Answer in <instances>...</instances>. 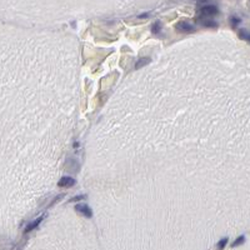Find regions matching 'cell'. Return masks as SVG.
Segmentation results:
<instances>
[{
    "label": "cell",
    "instance_id": "cell-6",
    "mask_svg": "<svg viewBox=\"0 0 250 250\" xmlns=\"http://www.w3.org/2000/svg\"><path fill=\"white\" fill-rule=\"evenodd\" d=\"M199 21H200V24L203 26H208V28H217L218 26L217 21H214L211 19H200Z\"/></svg>",
    "mask_w": 250,
    "mask_h": 250
},
{
    "label": "cell",
    "instance_id": "cell-7",
    "mask_svg": "<svg viewBox=\"0 0 250 250\" xmlns=\"http://www.w3.org/2000/svg\"><path fill=\"white\" fill-rule=\"evenodd\" d=\"M149 62H150V59H149V58H143V59H140L138 62H136L135 68H136V69H139V68L144 66V65H146V64H149Z\"/></svg>",
    "mask_w": 250,
    "mask_h": 250
},
{
    "label": "cell",
    "instance_id": "cell-4",
    "mask_svg": "<svg viewBox=\"0 0 250 250\" xmlns=\"http://www.w3.org/2000/svg\"><path fill=\"white\" fill-rule=\"evenodd\" d=\"M74 184H75V180H74L73 178H70V177H64V178H61L60 181L58 183V185L61 186V188H69V186H73Z\"/></svg>",
    "mask_w": 250,
    "mask_h": 250
},
{
    "label": "cell",
    "instance_id": "cell-9",
    "mask_svg": "<svg viewBox=\"0 0 250 250\" xmlns=\"http://www.w3.org/2000/svg\"><path fill=\"white\" fill-rule=\"evenodd\" d=\"M244 240H245V238H244V236H239V238H238V239H236L234 243L231 244V246H233V248H235V246H238V245H240V244H243V243H244Z\"/></svg>",
    "mask_w": 250,
    "mask_h": 250
},
{
    "label": "cell",
    "instance_id": "cell-11",
    "mask_svg": "<svg viewBox=\"0 0 250 250\" xmlns=\"http://www.w3.org/2000/svg\"><path fill=\"white\" fill-rule=\"evenodd\" d=\"M151 30H153V33H155V34L159 33V30H160V23H159V21L155 23V24L151 26Z\"/></svg>",
    "mask_w": 250,
    "mask_h": 250
},
{
    "label": "cell",
    "instance_id": "cell-2",
    "mask_svg": "<svg viewBox=\"0 0 250 250\" xmlns=\"http://www.w3.org/2000/svg\"><path fill=\"white\" fill-rule=\"evenodd\" d=\"M200 13L203 15H214V14H218V8L215 5H204L200 9Z\"/></svg>",
    "mask_w": 250,
    "mask_h": 250
},
{
    "label": "cell",
    "instance_id": "cell-3",
    "mask_svg": "<svg viewBox=\"0 0 250 250\" xmlns=\"http://www.w3.org/2000/svg\"><path fill=\"white\" fill-rule=\"evenodd\" d=\"M75 210H78L79 213H81L83 215H85L86 218H92V210H90V208L88 205H85V204H78V205L75 206Z\"/></svg>",
    "mask_w": 250,
    "mask_h": 250
},
{
    "label": "cell",
    "instance_id": "cell-8",
    "mask_svg": "<svg viewBox=\"0 0 250 250\" xmlns=\"http://www.w3.org/2000/svg\"><path fill=\"white\" fill-rule=\"evenodd\" d=\"M239 35H240V38L245 39V40H249V39H250L249 33H248V30H245V29H241V30L239 31Z\"/></svg>",
    "mask_w": 250,
    "mask_h": 250
},
{
    "label": "cell",
    "instance_id": "cell-1",
    "mask_svg": "<svg viewBox=\"0 0 250 250\" xmlns=\"http://www.w3.org/2000/svg\"><path fill=\"white\" fill-rule=\"evenodd\" d=\"M177 29L183 33H191V31H194L195 28H194V25H191L190 23H188V21H179L177 24Z\"/></svg>",
    "mask_w": 250,
    "mask_h": 250
},
{
    "label": "cell",
    "instance_id": "cell-10",
    "mask_svg": "<svg viewBox=\"0 0 250 250\" xmlns=\"http://www.w3.org/2000/svg\"><path fill=\"white\" fill-rule=\"evenodd\" d=\"M226 243H228V239H223V240H220L219 243H218V245H217V248H218V250H223L224 249V246L226 245Z\"/></svg>",
    "mask_w": 250,
    "mask_h": 250
},
{
    "label": "cell",
    "instance_id": "cell-12",
    "mask_svg": "<svg viewBox=\"0 0 250 250\" xmlns=\"http://www.w3.org/2000/svg\"><path fill=\"white\" fill-rule=\"evenodd\" d=\"M230 20H233V24H234V25H236V24H238V23H239V21H240V20H239V19H238V18H231Z\"/></svg>",
    "mask_w": 250,
    "mask_h": 250
},
{
    "label": "cell",
    "instance_id": "cell-13",
    "mask_svg": "<svg viewBox=\"0 0 250 250\" xmlns=\"http://www.w3.org/2000/svg\"><path fill=\"white\" fill-rule=\"evenodd\" d=\"M83 198H84L83 195H81V196H76V198H74L73 200H74V201H76V200H79V199H83Z\"/></svg>",
    "mask_w": 250,
    "mask_h": 250
},
{
    "label": "cell",
    "instance_id": "cell-5",
    "mask_svg": "<svg viewBox=\"0 0 250 250\" xmlns=\"http://www.w3.org/2000/svg\"><path fill=\"white\" fill-rule=\"evenodd\" d=\"M43 218H44V217H40V218H38L36 220H34L33 223H30V224H29V225H28L26 228H25V233H29V231H31V230H34V229H35L36 226H38L39 224L41 223V220H43Z\"/></svg>",
    "mask_w": 250,
    "mask_h": 250
}]
</instances>
